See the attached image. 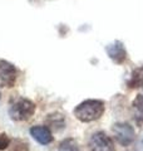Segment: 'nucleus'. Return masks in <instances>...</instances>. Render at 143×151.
<instances>
[{
    "instance_id": "obj_7",
    "label": "nucleus",
    "mask_w": 143,
    "mask_h": 151,
    "mask_svg": "<svg viewBox=\"0 0 143 151\" xmlns=\"http://www.w3.org/2000/svg\"><path fill=\"white\" fill-rule=\"evenodd\" d=\"M30 135L36 142L41 145H48L53 141V135L49 127L45 126H34L30 129Z\"/></svg>"
},
{
    "instance_id": "obj_8",
    "label": "nucleus",
    "mask_w": 143,
    "mask_h": 151,
    "mask_svg": "<svg viewBox=\"0 0 143 151\" xmlns=\"http://www.w3.org/2000/svg\"><path fill=\"white\" fill-rule=\"evenodd\" d=\"M132 111H133V117H134L137 124L143 125V94H138L133 100Z\"/></svg>"
},
{
    "instance_id": "obj_13",
    "label": "nucleus",
    "mask_w": 143,
    "mask_h": 151,
    "mask_svg": "<svg viewBox=\"0 0 143 151\" xmlns=\"http://www.w3.org/2000/svg\"><path fill=\"white\" fill-rule=\"evenodd\" d=\"M9 145H10V139L5 134H1L0 135V151L8 149Z\"/></svg>"
},
{
    "instance_id": "obj_11",
    "label": "nucleus",
    "mask_w": 143,
    "mask_h": 151,
    "mask_svg": "<svg viewBox=\"0 0 143 151\" xmlns=\"http://www.w3.org/2000/svg\"><path fill=\"white\" fill-rule=\"evenodd\" d=\"M59 151H79V145L77 140L65 139L59 144Z\"/></svg>"
},
{
    "instance_id": "obj_3",
    "label": "nucleus",
    "mask_w": 143,
    "mask_h": 151,
    "mask_svg": "<svg viewBox=\"0 0 143 151\" xmlns=\"http://www.w3.org/2000/svg\"><path fill=\"white\" fill-rule=\"evenodd\" d=\"M112 132L117 142L122 146H129L134 141V129L131 125L126 124V122L114 124L112 126Z\"/></svg>"
},
{
    "instance_id": "obj_1",
    "label": "nucleus",
    "mask_w": 143,
    "mask_h": 151,
    "mask_svg": "<svg viewBox=\"0 0 143 151\" xmlns=\"http://www.w3.org/2000/svg\"><path fill=\"white\" fill-rule=\"evenodd\" d=\"M104 112V103L99 100H87L74 108V116L82 122H92L101 119Z\"/></svg>"
},
{
    "instance_id": "obj_6",
    "label": "nucleus",
    "mask_w": 143,
    "mask_h": 151,
    "mask_svg": "<svg viewBox=\"0 0 143 151\" xmlns=\"http://www.w3.org/2000/svg\"><path fill=\"white\" fill-rule=\"evenodd\" d=\"M106 50L109 58L118 64H122L127 58V52L124 49V45L121 42H114L113 44H109L106 48Z\"/></svg>"
},
{
    "instance_id": "obj_10",
    "label": "nucleus",
    "mask_w": 143,
    "mask_h": 151,
    "mask_svg": "<svg viewBox=\"0 0 143 151\" xmlns=\"http://www.w3.org/2000/svg\"><path fill=\"white\" fill-rule=\"evenodd\" d=\"M128 86L131 88H141L143 89V67H139L133 70L132 77L128 81Z\"/></svg>"
},
{
    "instance_id": "obj_9",
    "label": "nucleus",
    "mask_w": 143,
    "mask_h": 151,
    "mask_svg": "<svg viewBox=\"0 0 143 151\" xmlns=\"http://www.w3.org/2000/svg\"><path fill=\"white\" fill-rule=\"evenodd\" d=\"M46 125L54 131H61L65 126V120L60 113H51L46 117Z\"/></svg>"
},
{
    "instance_id": "obj_5",
    "label": "nucleus",
    "mask_w": 143,
    "mask_h": 151,
    "mask_svg": "<svg viewBox=\"0 0 143 151\" xmlns=\"http://www.w3.org/2000/svg\"><path fill=\"white\" fill-rule=\"evenodd\" d=\"M16 82V69L15 67L6 62V60L0 59V86L11 88Z\"/></svg>"
},
{
    "instance_id": "obj_12",
    "label": "nucleus",
    "mask_w": 143,
    "mask_h": 151,
    "mask_svg": "<svg viewBox=\"0 0 143 151\" xmlns=\"http://www.w3.org/2000/svg\"><path fill=\"white\" fill-rule=\"evenodd\" d=\"M10 151H28V144L21 140H13L9 145Z\"/></svg>"
},
{
    "instance_id": "obj_4",
    "label": "nucleus",
    "mask_w": 143,
    "mask_h": 151,
    "mask_svg": "<svg viewBox=\"0 0 143 151\" xmlns=\"http://www.w3.org/2000/svg\"><path fill=\"white\" fill-rule=\"evenodd\" d=\"M90 151H114V144L112 139L104 132H94L89 139Z\"/></svg>"
},
{
    "instance_id": "obj_2",
    "label": "nucleus",
    "mask_w": 143,
    "mask_h": 151,
    "mask_svg": "<svg viewBox=\"0 0 143 151\" xmlns=\"http://www.w3.org/2000/svg\"><path fill=\"white\" fill-rule=\"evenodd\" d=\"M35 105L30 100L19 98L9 108V116L14 121H26L34 115Z\"/></svg>"
}]
</instances>
